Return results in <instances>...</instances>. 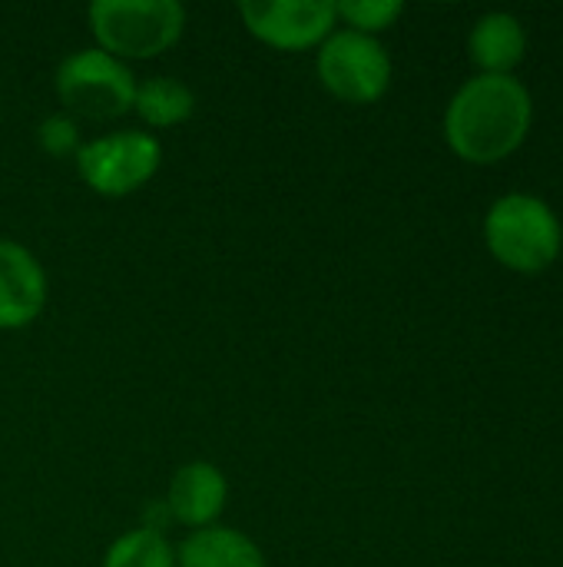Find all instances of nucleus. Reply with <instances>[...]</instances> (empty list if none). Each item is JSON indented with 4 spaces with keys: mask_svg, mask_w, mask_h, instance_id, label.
<instances>
[{
    "mask_svg": "<svg viewBox=\"0 0 563 567\" xmlns=\"http://www.w3.org/2000/svg\"><path fill=\"white\" fill-rule=\"evenodd\" d=\"M239 13L259 40L282 50L319 43L338 17L332 0H242Z\"/></svg>",
    "mask_w": 563,
    "mask_h": 567,
    "instance_id": "obj_7",
    "label": "nucleus"
},
{
    "mask_svg": "<svg viewBox=\"0 0 563 567\" xmlns=\"http://www.w3.org/2000/svg\"><path fill=\"white\" fill-rule=\"evenodd\" d=\"M471 56L484 73H511L521 60H524V47H528V33L521 27V20L514 13L494 10L484 13L471 37H468Z\"/></svg>",
    "mask_w": 563,
    "mask_h": 567,
    "instance_id": "obj_11",
    "label": "nucleus"
},
{
    "mask_svg": "<svg viewBox=\"0 0 563 567\" xmlns=\"http://www.w3.org/2000/svg\"><path fill=\"white\" fill-rule=\"evenodd\" d=\"M159 140L139 130H119L76 150L80 176L103 196H123L139 189L159 169Z\"/></svg>",
    "mask_w": 563,
    "mask_h": 567,
    "instance_id": "obj_6",
    "label": "nucleus"
},
{
    "mask_svg": "<svg viewBox=\"0 0 563 567\" xmlns=\"http://www.w3.org/2000/svg\"><path fill=\"white\" fill-rule=\"evenodd\" d=\"M226 475L209 465V462H189L183 465L173 482H169V495H166V508L173 515V522L189 525V528H209L216 522V515L226 505Z\"/></svg>",
    "mask_w": 563,
    "mask_h": 567,
    "instance_id": "obj_9",
    "label": "nucleus"
},
{
    "mask_svg": "<svg viewBox=\"0 0 563 567\" xmlns=\"http://www.w3.org/2000/svg\"><path fill=\"white\" fill-rule=\"evenodd\" d=\"M531 93L511 73H478L448 103L445 136L471 163H498L531 130Z\"/></svg>",
    "mask_w": 563,
    "mask_h": 567,
    "instance_id": "obj_1",
    "label": "nucleus"
},
{
    "mask_svg": "<svg viewBox=\"0 0 563 567\" xmlns=\"http://www.w3.org/2000/svg\"><path fill=\"white\" fill-rule=\"evenodd\" d=\"M319 76L335 96L348 103H372L388 90L392 60L388 50L372 33L348 27L322 43Z\"/></svg>",
    "mask_w": 563,
    "mask_h": 567,
    "instance_id": "obj_5",
    "label": "nucleus"
},
{
    "mask_svg": "<svg viewBox=\"0 0 563 567\" xmlns=\"http://www.w3.org/2000/svg\"><path fill=\"white\" fill-rule=\"evenodd\" d=\"M40 143L50 150V153H66L73 143H76V126L63 116H50L43 126H40Z\"/></svg>",
    "mask_w": 563,
    "mask_h": 567,
    "instance_id": "obj_15",
    "label": "nucleus"
},
{
    "mask_svg": "<svg viewBox=\"0 0 563 567\" xmlns=\"http://www.w3.org/2000/svg\"><path fill=\"white\" fill-rule=\"evenodd\" d=\"M484 239L508 269L541 272L561 252V223L544 199L511 193L488 209Z\"/></svg>",
    "mask_w": 563,
    "mask_h": 567,
    "instance_id": "obj_2",
    "label": "nucleus"
},
{
    "mask_svg": "<svg viewBox=\"0 0 563 567\" xmlns=\"http://www.w3.org/2000/svg\"><path fill=\"white\" fill-rule=\"evenodd\" d=\"M56 93L60 100L90 120H110L119 116L133 106L136 96V80L129 66L106 53L103 47H86L70 53L56 66Z\"/></svg>",
    "mask_w": 563,
    "mask_h": 567,
    "instance_id": "obj_4",
    "label": "nucleus"
},
{
    "mask_svg": "<svg viewBox=\"0 0 563 567\" xmlns=\"http://www.w3.org/2000/svg\"><path fill=\"white\" fill-rule=\"evenodd\" d=\"M46 299L43 266L30 249L13 239H0V329H20L33 322Z\"/></svg>",
    "mask_w": 563,
    "mask_h": 567,
    "instance_id": "obj_8",
    "label": "nucleus"
},
{
    "mask_svg": "<svg viewBox=\"0 0 563 567\" xmlns=\"http://www.w3.org/2000/svg\"><path fill=\"white\" fill-rule=\"evenodd\" d=\"M176 567H265V558L252 538L236 528L209 525L192 532L176 555Z\"/></svg>",
    "mask_w": 563,
    "mask_h": 567,
    "instance_id": "obj_10",
    "label": "nucleus"
},
{
    "mask_svg": "<svg viewBox=\"0 0 563 567\" xmlns=\"http://www.w3.org/2000/svg\"><path fill=\"white\" fill-rule=\"evenodd\" d=\"M335 13L352 23V30L372 33L388 27L402 13V0H342L335 3Z\"/></svg>",
    "mask_w": 563,
    "mask_h": 567,
    "instance_id": "obj_14",
    "label": "nucleus"
},
{
    "mask_svg": "<svg viewBox=\"0 0 563 567\" xmlns=\"http://www.w3.org/2000/svg\"><path fill=\"white\" fill-rule=\"evenodd\" d=\"M90 23L106 53L156 56L179 40L186 10L176 0H96Z\"/></svg>",
    "mask_w": 563,
    "mask_h": 567,
    "instance_id": "obj_3",
    "label": "nucleus"
},
{
    "mask_svg": "<svg viewBox=\"0 0 563 567\" xmlns=\"http://www.w3.org/2000/svg\"><path fill=\"white\" fill-rule=\"evenodd\" d=\"M103 567H176V555L159 532L136 528L110 545Z\"/></svg>",
    "mask_w": 563,
    "mask_h": 567,
    "instance_id": "obj_13",
    "label": "nucleus"
},
{
    "mask_svg": "<svg viewBox=\"0 0 563 567\" xmlns=\"http://www.w3.org/2000/svg\"><path fill=\"white\" fill-rule=\"evenodd\" d=\"M133 106L139 110V116L146 123H153V126H173V123H183L192 113L196 96L176 76H149V80H143L136 86Z\"/></svg>",
    "mask_w": 563,
    "mask_h": 567,
    "instance_id": "obj_12",
    "label": "nucleus"
}]
</instances>
